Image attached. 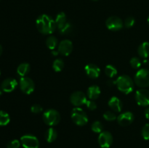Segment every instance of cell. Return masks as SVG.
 <instances>
[{"label":"cell","mask_w":149,"mask_h":148,"mask_svg":"<svg viewBox=\"0 0 149 148\" xmlns=\"http://www.w3.org/2000/svg\"><path fill=\"white\" fill-rule=\"evenodd\" d=\"M36 26L38 30L42 34H51L56 29L55 21L47 15H41L36 21Z\"/></svg>","instance_id":"cell-1"},{"label":"cell","mask_w":149,"mask_h":148,"mask_svg":"<svg viewBox=\"0 0 149 148\" xmlns=\"http://www.w3.org/2000/svg\"><path fill=\"white\" fill-rule=\"evenodd\" d=\"M116 85L118 89L125 94L132 92L134 89V83L132 78L127 75L119 76L116 81Z\"/></svg>","instance_id":"cell-2"},{"label":"cell","mask_w":149,"mask_h":148,"mask_svg":"<svg viewBox=\"0 0 149 148\" xmlns=\"http://www.w3.org/2000/svg\"><path fill=\"white\" fill-rule=\"evenodd\" d=\"M71 119L75 124L84 126L88 122V117L85 112L79 107H75L71 111Z\"/></svg>","instance_id":"cell-3"},{"label":"cell","mask_w":149,"mask_h":148,"mask_svg":"<svg viewBox=\"0 0 149 148\" xmlns=\"http://www.w3.org/2000/svg\"><path fill=\"white\" fill-rule=\"evenodd\" d=\"M43 120L48 126H53L59 123L61 120V115L57 110L49 109L44 113Z\"/></svg>","instance_id":"cell-4"},{"label":"cell","mask_w":149,"mask_h":148,"mask_svg":"<svg viewBox=\"0 0 149 148\" xmlns=\"http://www.w3.org/2000/svg\"><path fill=\"white\" fill-rule=\"evenodd\" d=\"M135 82L141 88L149 86V71L148 69L142 68L136 73L135 75Z\"/></svg>","instance_id":"cell-5"},{"label":"cell","mask_w":149,"mask_h":148,"mask_svg":"<svg viewBox=\"0 0 149 148\" xmlns=\"http://www.w3.org/2000/svg\"><path fill=\"white\" fill-rule=\"evenodd\" d=\"M20 142L24 148H39V142L35 136L26 134L20 138Z\"/></svg>","instance_id":"cell-6"},{"label":"cell","mask_w":149,"mask_h":148,"mask_svg":"<svg viewBox=\"0 0 149 148\" xmlns=\"http://www.w3.org/2000/svg\"><path fill=\"white\" fill-rule=\"evenodd\" d=\"M20 87L23 93L26 94H30L34 91L35 84L31 78L25 76L20 78Z\"/></svg>","instance_id":"cell-7"},{"label":"cell","mask_w":149,"mask_h":148,"mask_svg":"<svg viewBox=\"0 0 149 148\" xmlns=\"http://www.w3.org/2000/svg\"><path fill=\"white\" fill-rule=\"evenodd\" d=\"M106 27L112 31H118L123 28V22L122 19L116 16H111L106 20Z\"/></svg>","instance_id":"cell-8"},{"label":"cell","mask_w":149,"mask_h":148,"mask_svg":"<svg viewBox=\"0 0 149 148\" xmlns=\"http://www.w3.org/2000/svg\"><path fill=\"white\" fill-rule=\"evenodd\" d=\"M135 100L139 105L146 107L149 105V91L143 88L135 93Z\"/></svg>","instance_id":"cell-9"},{"label":"cell","mask_w":149,"mask_h":148,"mask_svg":"<svg viewBox=\"0 0 149 148\" xmlns=\"http://www.w3.org/2000/svg\"><path fill=\"white\" fill-rule=\"evenodd\" d=\"M70 101H71V104L77 107H79V106L85 104L87 102V97H86L85 94L82 91H74L72 93L70 97Z\"/></svg>","instance_id":"cell-10"},{"label":"cell","mask_w":149,"mask_h":148,"mask_svg":"<svg viewBox=\"0 0 149 148\" xmlns=\"http://www.w3.org/2000/svg\"><path fill=\"white\" fill-rule=\"evenodd\" d=\"M98 143L102 148H109L113 143V136L109 131H102L98 136Z\"/></svg>","instance_id":"cell-11"},{"label":"cell","mask_w":149,"mask_h":148,"mask_svg":"<svg viewBox=\"0 0 149 148\" xmlns=\"http://www.w3.org/2000/svg\"><path fill=\"white\" fill-rule=\"evenodd\" d=\"M73 50V44L71 41L65 40L62 41L58 46V52L63 56H68L71 53Z\"/></svg>","instance_id":"cell-12"},{"label":"cell","mask_w":149,"mask_h":148,"mask_svg":"<svg viewBox=\"0 0 149 148\" xmlns=\"http://www.w3.org/2000/svg\"><path fill=\"white\" fill-rule=\"evenodd\" d=\"M134 120V115L131 112H125L119 115L117 118V121L120 126H127L130 125Z\"/></svg>","instance_id":"cell-13"},{"label":"cell","mask_w":149,"mask_h":148,"mask_svg":"<svg viewBox=\"0 0 149 148\" xmlns=\"http://www.w3.org/2000/svg\"><path fill=\"white\" fill-rule=\"evenodd\" d=\"M86 74L91 78H98L100 74V69L98 66L93 63L88 64L84 68Z\"/></svg>","instance_id":"cell-14"},{"label":"cell","mask_w":149,"mask_h":148,"mask_svg":"<svg viewBox=\"0 0 149 148\" xmlns=\"http://www.w3.org/2000/svg\"><path fill=\"white\" fill-rule=\"evenodd\" d=\"M17 86V82L15 78H9L4 80L1 83V88L2 89L3 91L5 92H12L15 89Z\"/></svg>","instance_id":"cell-15"},{"label":"cell","mask_w":149,"mask_h":148,"mask_svg":"<svg viewBox=\"0 0 149 148\" xmlns=\"http://www.w3.org/2000/svg\"><path fill=\"white\" fill-rule=\"evenodd\" d=\"M109 106L112 110L116 113H119L122 109V103L121 100L116 97H112L109 101Z\"/></svg>","instance_id":"cell-16"},{"label":"cell","mask_w":149,"mask_h":148,"mask_svg":"<svg viewBox=\"0 0 149 148\" xmlns=\"http://www.w3.org/2000/svg\"><path fill=\"white\" fill-rule=\"evenodd\" d=\"M100 95V89L96 85L91 86L87 89V97L92 100H97Z\"/></svg>","instance_id":"cell-17"},{"label":"cell","mask_w":149,"mask_h":148,"mask_svg":"<svg viewBox=\"0 0 149 148\" xmlns=\"http://www.w3.org/2000/svg\"><path fill=\"white\" fill-rule=\"evenodd\" d=\"M138 55L143 58H147L149 56V42H143L139 46L138 49Z\"/></svg>","instance_id":"cell-18"},{"label":"cell","mask_w":149,"mask_h":148,"mask_svg":"<svg viewBox=\"0 0 149 148\" xmlns=\"http://www.w3.org/2000/svg\"><path fill=\"white\" fill-rule=\"evenodd\" d=\"M57 136H58V133H57L56 130L53 128H49L47 130L45 131V139L48 142H52L57 139Z\"/></svg>","instance_id":"cell-19"},{"label":"cell","mask_w":149,"mask_h":148,"mask_svg":"<svg viewBox=\"0 0 149 148\" xmlns=\"http://www.w3.org/2000/svg\"><path fill=\"white\" fill-rule=\"evenodd\" d=\"M30 71V65L26 62H23L19 65L17 68V73L20 76L25 77Z\"/></svg>","instance_id":"cell-20"},{"label":"cell","mask_w":149,"mask_h":148,"mask_svg":"<svg viewBox=\"0 0 149 148\" xmlns=\"http://www.w3.org/2000/svg\"><path fill=\"white\" fill-rule=\"evenodd\" d=\"M55 21V23H56L57 28H58V29L61 28V27H63V26L67 23V17L65 13L63 12L58 13V14L57 15Z\"/></svg>","instance_id":"cell-21"},{"label":"cell","mask_w":149,"mask_h":148,"mask_svg":"<svg viewBox=\"0 0 149 148\" xmlns=\"http://www.w3.org/2000/svg\"><path fill=\"white\" fill-rule=\"evenodd\" d=\"M58 39L55 36H51L47 38L46 41V45L48 47V49H51V50H54L55 48L58 46Z\"/></svg>","instance_id":"cell-22"},{"label":"cell","mask_w":149,"mask_h":148,"mask_svg":"<svg viewBox=\"0 0 149 148\" xmlns=\"http://www.w3.org/2000/svg\"><path fill=\"white\" fill-rule=\"evenodd\" d=\"M105 73L109 78H113L117 74V70L113 65H108L105 68Z\"/></svg>","instance_id":"cell-23"},{"label":"cell","mask_w":149,"mask_h":148,"mask_svg":"<svg viewBox=\"0 0 149 148\" xmlns=\"http://www.w3.org/2000/svg\"><path fill=\"white\" fill-rule=\"evenodd\" d=\"M64 68V62L62 60V59H55L52 63V68L55 72H61Z\"/></svg>","instance_id":"cell-24"},{"label":"cell","mask_w":149,"mask_h":148,"mask_svg":"<svg viewBox=\"0 0 149 148\" xmlns=\"http://www.w3.org/2000/svg\"><path fill=\"white\" fill-rule=\"evenodd\" d=\"M10 115L6 112L0 110V126H6L10 123Z\"/></svg>","instance_id":"cell-25"},{"label":"cell","mask_w":149,"mask_h":148,"mask_svg":"<svg viewBox=\"0 0 149 148\" xmlns=\"http://www.w3.org/2000/svg\"><path fill=\"white\" fill-rule=\"evenodd\" d=\"M72 29H73L72 25H71L70 23H68V22H67V23H65L63 27H61V28L58 29V30H59V32L61 33V34L65 35L71 33V32L72 31Z\"/></svg>","instance_id":"cell-26"},{"label":"cell","mask_w":149,"mask_h":148,"mask_svg":"<svg viewBox=\"0 0 149 148\" xmlns=\"http://www.w3.org/2000/svg\"><path fill=\"white\" fill-rule=\"evenodd\" d=\"M91 129L93 130V132L97 133H100L103 130V126L101 122L100 121H95L94 123L92 124Z\"/></svg>","instance_id":"cell-27"},{"label":"cell","mask_w":149,"mask_h":148,"mask_svg":"<svg viewBox=\"0 0 149 148\" xmlns=\"http://www.w3.org/2000/svg\"><path fill=\"white\" fill-rule=\"evenodd\" d=\"M130 65L132 68H135V69H138L141 67V62L139 59V58L136 57H133L132 58H131L130 59Z\"/></svg>","instance_id":"cell-28"},{"label":"cell","mask_w":149,"mask_h":148,"mask_svg":"<svg viewBox=\"0 0 149 148\" xmlns=\"http://www.w3.org/2000/svg\"><path fill=\"white\" fill-rule=\"evenodd\" d=\"M103 118H104L106 120H108V121H113V120H115L117 118L116 115H115V113L111 111H106V113L103 114Z\"/></svg>","instance_id":"cell-29"},{"label":"cell","mask_w":149,"mask_h":148,"mask_svg":"<svg viewBox=\"0 0 149 148\" xmlns=\"http://www.w3.org/2000/svg\"><path fill=\"white\" fill-rule=\"evenodd\" d=\"M142 136L145 140H148L149 139V123H146L145 126L143 127L142 131Z\"/></svg>","instance_id":"cell-30"},{"label":"cell","mask_w":149,"mask_h":148,"mask_svg":"<svg viewBox=\"0 0 149 148\" xmlns=\"http://www.w3.org/2000/svg\"><path fill=\"white\" fill-rule=\"evenodd\" d=\"M135 18L132 17H128L127 18H126L125 21V26L127 28H130L132 27L135 24Z\"/></svg>","instance_id":"cell-31"},{"label":"cell","mask_w":149,"mask_h":148,"mask_svg":"<svg viewBox=\"0 0 149 148\" xmlns=\"http://www.w3.org/2000/svg\"><path fill=\"white\" fill-rule=\"evenodd\" d=\"M20 146V141L17 139H14L7 144V148H19Z\"/></svg>","instance_id":"cell-32"},{"label":"cell","mask_w":149,"mask_h":148,"mask_svg":"<svg viewBox=\"0 0 149 148\" xmlns=\"http://www.w3.org/2000/svg\"><path fill=\"white\" fill-rule=\"evenodd\" d=\"M86 106H87V108L90 110H94L97 108V104H96L94 100H87V102H86Z\"/></svg>","instance_id":"cell-33"},{"label":"cell","mask_w":149,"mask_h":148,"mask_svg":"<svg viewBox=\"0 0 149 148\" xmlns=\"http://www.w3.org/2000/svg\"><path fill=\"white\" fill-rule=\"evenodd\" d=\"M31 110L33 113H39L43 110V108H42V106L40 104H33L31 107Z\"/></svg>","instance_id":"cell-34"},{"label":"cell","mask_w":149,"mask_h":148,"mask_svg":"<svg viewBox=\"0 0 149 148\" xmlns=\"http://www.w3.org/2000/svg\"><path fill=\"white\" fill-rule=\"evenodd\" d=\"M145 115H146V118L148 120H149V108H147L145 110Z\"/></svg>","instance_id":"cell-35"},{"label":"cell","mask_w":149,"mask_h":148,"mask_svg":"<svg viewBox=\"0 0 149 148\" xmlns=\"http://www.w3.org/2000/svg\"><path fill=\"white\" fill-rule=\"evenodd\" d=\"M108 84L109 86H113V84H116V81H112L111 80H110V81H108Z\"/></svg>","instance_id":"cell-36"},{"label":"cell","mask_w":149,"mask_h":148,"mask_svg":"<svg viewBox=\"0 0 149 148\" xmlns=\"http://www.w3.org/2000/svg\"><path fill=\"white\" fill-rule=\"evenodd\" d=\"M58 53H59V52H58V51H57V52H55L54 50L52 51V55H58Z\"/></svg>","instance_id":"cell-37"},{"label":"cell","mask_w":149,"mask_h":148,"mask_svg":"<svg viewBox=\"0 0 149 148\" xmlns=\"http://www.w3.org/2000/svg\"><path fill=\"white\" fill-rule=\"evenodd\" d=\"M1 54H2V47H1V44H0V56H1Z\"/></svg>","instance_id":"cell-38"},{"label":"cell","mask_w":149,"mask_h":148,"mask_svg":"<svg viewBox=\"0 0 149 148\" xmlns=\"http://www.w3.org/2000/svg\"><path fill=\"white\" fill-rule=\"evenodd\" d=\"M2 91H3V90H2V89H1V88H0V95H1V94H2Z\"/></svg>","instance_id":"cell-39"},{"label":"cell","mask_w":149,"mask_h":148,"mask_svg":"<svg viewBox=\"0 0 149 148\" xmlns=\"http://www.w3.org/2000/svg\"><path fill=\"white\" fill-rule=\"evenodd\" d=\"M147 22H148V25H149V17H148V20H147Z\"/></svg>","instance_id":"cell-40"},{"label":"cell","mask_w":149,"mask_h":148,"mask_svg":"<svg viewBox=\"0 0 149 148\" xmlns=\"http://www.w3.org/2000/svg\"><path fill=\"white\" fill-rule=\"evenodd\" d=\"M92 1H98V0H92Z\"/></svg>","instance_id":"cell-41"},{"label":"cell","mask_w":149,"mask_h":148,"mask_svg":"<svg viewBox=\"0 0 149 148\" xmlns=\"http://www.w3.org/2000/svg\"><path fill=\"white\" fill-rule=\"evenodd\" d=\"M0 74H1V71H0Z\"/></svg>","instance_id":"cell-42"}]
</instances>
